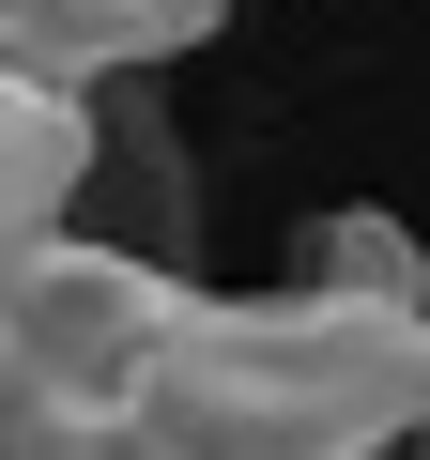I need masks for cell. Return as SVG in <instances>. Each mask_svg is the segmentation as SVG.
<instances>
[{"mask_svg": "<svg viewBox=\"0 0 430 460\" xmlns=\"http://www.w3.org/2000/svg\"><path fill=\"white\" fill-rule=\"evenodd\" d=\"M184 323H200L184 277H154V261H123V246H77V230H47V246L0 261V368H16L31 429H77V445H108V429L169 384Z\"/></svg>", "mask_w": 430, "mask_h": 460, "instance_id": "cell-1", "label": "cell"}, {"mask_svg": "<svg viewBox=\"0 0 430 460\" xmlns=\"http://www.w3.org/2000/svg\"><path fill=\"white\" fill-rule=\"evenodd\" d=\"M77 169H93V93H31V77H0V261L62 230Z\"/></svg>", "mask_w": 430, "mask_h": 460, "instance_id": "cell-2", "label": "cell"}, {"mask_svg": "<svg viewBox=\"0 0 430 460\" xmlns=\"http://www.w3.org/2000/svg\"><path fill=\"white\" fill-rule=\"evenodd\" d=\"M123 62H154L123 0H0V77H31V93H93V77H123Z\"/></svg>", "mask_w": 430, "mask_h": 460, "instance_id": "cell-3", "label": "cell"}, {"mask_svg": "<svg viewBox=\"0 0 430 460\" xmlns=\"http://www.w3.org/2000/svg\"><path fill=\"white\" fill-rule=\"evenodd\" d=\"M123 16H139V47H215L231 0H123Z\"/></svg>", "mask_w": 430, "mask_h": 460, "instance_id": "cell-4", "label": "cell"}]
</instances>
